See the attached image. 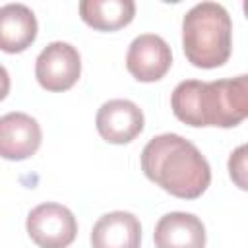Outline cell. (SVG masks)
<instances>
[{
    "label": "cell",
    "instance_id": "obj_5",
    "mask_svg": "<svg viewBox=\"0 0 248 248\" xmlns=\"http://www.w3.org/2000/svg\"><path fill=\"white\" fill-rule=\"evenodd\" d=\"M81 74V56L78 48L64 41L48 43L35 60V78L46 91H68Z\"/></svg>",
    "mask_w": 248,
    "mask_h": 248
},
{
    "label": "cell",
    "instance_id": "obj_2",
    "mask_svg": "<svg viewBox=\"0 0 248 248\" xmlns=\"http://www.w3.org/2000/svg\"><path fill=\"white\" fill-rule=\"evenodd\" d=\"M174 116L194 128L238 126L248 116V78L232 79H184L170 95Z\"/></svg>",
    "mask_w": 248,
    "mask_h": 248
},
{
    "label": "cell",
    "instance_id": "obj_8",
    "mask_svg": "<svg viewBox=\"0 0 248 248\" xmlns=\"http://www.w3.org/2000/svg\"><path fill=\"white\" fill-rule=\"evenodd\" d=\"M43 132L39 122L25 112H8L0 116V157L23 161L41 147Z\"/></svg>",
    "mask_w": 248,
    "mask_h": 248
},
{
    "label": "cell",
    "instance_id": "obj_11",
    "mask_svg": "<svg viewBox=\"0 0 248 248\" xmlns=\"http://www.w3.org/2000/svg\"><path fill=\"white\" fill-rule=\"evenodd\" d=\"M37 39V17L25 4H6L0 8V50L23 52Z\"/></svg>",
    "mask_w": 248,
    "mask_h": 248
},
{
    "label": "cell",
    "instance_id": "obj_6",
    "mask_svg": "<svg viewBox=\"0 0 248 248\" xmlns=\"http://www.w3.org/2000/svg\"><path fill=\"white\" fill-rule=\"evenodd\" d=\"M172 64V52L167 41L155 33L138 35L126 54V68L138 81H157L161 79Z\"/></svg>",
    "mask_w": 248,
    "mask_h": 248
},
{
    "label": "cell",
    "instance_id": "obj_3",
    "mask_svg": "<svg viewBox=\"0 0 248 248\" xmlns=\"http://www.w3.org/2000/svg\"><path fill=\"white\" fill-rule=\"evenodd\" d=\"M182 48L196 68H219L231 58L232 21L217 2H200L182 19Z\"/></svg>",
    "mask_w": 248,
    "mask_h": 248
},
{
    "label": "cell",
    "instance_id": "obj_10",
    "mask_svg": "<svg viewBox=\"0 0 248 248\" xmlns=\"http://www.w3.org/2000/svg\"><path fill=\"white\" fill-rule=\"evenodd\" d=\"M141 225L130 211H110L97 219L91 231L93 248H140Z\"/></svg>",
    "mask_w": 248,
    "mask_h": 248
},
{
    "label": "cell",
    "instance_id": "obj_14",
    "mask_svg": "<svg viewBox=\"0 0 248 248\" xmlns=\"http://www.w3.org/2000/svg\"><path fill=\"white\" fill-rule=\"evenodd\" d=\"M8 91H10V74H8V70L0 64V101L6 99Z\"/></svg>",
    "mask_w": 248,
    "mask_h": 248
},
{
    "label": "cell",
    "instance_id": "obj_9",
    "mask_svg": "<svg viewBox=\"0 0 248 248\" xmlns=\"http://www.w3.org/2000/svg\"><path fill=\"white\" fill-rule=\"evenodd\" d=\"M153 240L155 248H205V227L194 213L170 211L157 221Z\"/></svg>",
    "mask_w": 248,
    "mask_h": 248
},
{
    "label": "cell",
    "instance_id": "obj_12",
    "mask_svg": "<svg viewBox=\"0 0 248 248\" xmlns=\"http://www.w3.org/2000/svg\"><path fill=\"white\" fill-rule=\"evenodd\" d=\"M136 4L132 0H81V19L97 31H116L134 19Z\"/></svg>",
    "mask_w": 248,
    "mask_h": 248
},
{
    "label": "cell",
    "instance_id": "obj_13",
    "mask_svg": "<svg viewBox=\"0 0 248 248\" xmlns=\"http://www.w3.org/2000/svg\"><path fill=\"white\" fill-rule=\"evenodd\" d=\"M244 151L246 147L240 145L229 159V172H231V178L244 190L246 188V182H244Z\"/></svg>",
    "mask_w": 248,
    "mask_h": 248
},
{
    "label": "cell",
    "instance_id": "obj_4",
    "mask_svg": "<svg viewBox=\"0 0 248 248\" xmlns=\"http://www.w3.org/2000/svg\"><path fill=\"white\" fill-rule=\"evenodd\" d=\"M25 229L39 248H68L76 240L78 221L66 205L45 202L29 211Z\"/></svg>",
    "mask_w": 248,
    "mask_h": 248
},
{
    "label": "cell",
    "instance_id": "obj_7",
    "mask_svg": "<svg viewBox=\"0 0 248 248\" xmlns=\"http://www.w3.org/2000/svg\"><path fill=\"white\" fill-rule=\"evenodd\" d=\"M99 136L108 143H128L143 130L141 108L128 99H110L101 105L95 116Z\"/></svg>",
    "mask_w": 248,
    "mask_h": 248
},
{
    "label": "cell",
    "instance_id": "obj_1",
    "mask_svg": "<svg viewBox=\"0 0 248 248\" xmlns=\"http://www.w3.org/2000/svg\"><path fill=\"white\" fill-rule=\"evenodd\" d=\"M143 174L174 198L196 200L209 182L211 169L202 151L178 134H159L141 151Z\"/></svg>",
    "mask_w": 248,
    "mask_h": 248
}]
</instances>
